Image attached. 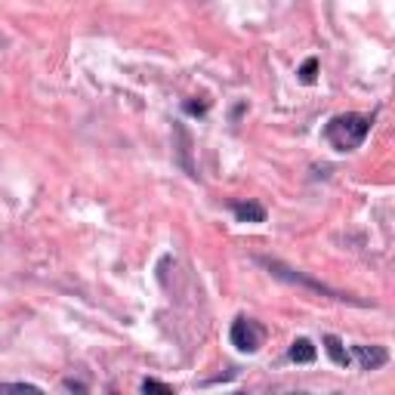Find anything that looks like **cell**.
Wrapping results in <instances>:
<instances>
[{"label": "cell", "mask_w": 395, "mask_h": 395, "mask_svg": "<svg viewBox=\"0 0 395 395\" xmlns=\"http://www.w3.org/2000/svg\"><path fill=\"white\" fill-rule=\"evenodd\" d=\"M368 133H371V118L355 115V111L331 118L324 127V139L337 148V152H352V148H359L364 139H368Z\"/></svg>", "instance_id": "cell-1"}, {"label": "cell", "mask_w": 395, "mask_h": 395, "mask_svg": "<svg viewBox=\"0 0 395 395\" xmlns=\"http://www.w3.org/2000/svg\"><path fill=\"white\" fill-rule=\"evenodd\" d=\"M257 262H260V266H266V269L272 272V275H275V278H281V281H290V284H303V287H309V290H315V294H324V297H334V299H349V303H359V299H352V297H343L340 290L327 287V284H322V281H312V278L299 275V272H294V269H287L284 262H278V260L260 257Z\"/></svg>", "instance_id": "cell-2"}, {"label": "cell", "mask_w": 395, "mask_h": 395, "mask_svg": "<svg viewBox=\"0 0 395 395\" xmlns=\"http://www.w3.org/2000/svg\"><path fill=\"white\" fill-rule=\"evenodd\" d=\"M232 346L238 352H257L260 346H262V327L257 322H250V318H238V322L232 324Z\"/></svg>", "instance_id": "cell-3"}, {"label": "cell", "mask_w": 395, "mask_h": 395, "mask_svg": "<svg viewBox=\"0 0 395 395\" xmlns=\"http://www.w3.org/2000/svg\"><path fill=\"white\" fill-rule=\"evenodd\" d=\"M355 359H359L361 371H377L389 361V352L383 346H355Z\"/></svg>", "instance_id": "cell-4"}, {"label": "cell", "mask_w": 395, "mask_h": 395, "mask_svg": "<svg viewBox=\"0 0 395 395\" xmlns=\"http://www.w3.org/2000/svg\"><path fill=\"white\" fill-rule=\"evenodd\" d=\"M232 213H235V220H238V222H262V220H266V210H262L260 204H253V201H235Z\"/></svg>", "instance_id": "cell-5"}, {"label": "cell", "mask_w": 395, "mask_h": 395, "mask_svg": "<svg viewBox=\"0 0 395 395\" xmlns=\"http://www.w3.org/2000/svg\"><path fill=\"white\" fill-rule=\"evenodd\" d=\"M324 346H327V355H331V359H334V364H340V368H349L352 355L343 349V340H340V337L327 334V337H324Z\"/></svg>", "instance_id": "cell-6"}, {"label": "cell", "mask_w": 395, "mask_h": 395, "mask_svg": "<svg viewBox=\"0 0 395 395\" xmlns=\"http://www.w3.org/2000/svg\"><path fill=\"white\" fill-rule=\"evenodd\" d=\"M315 346L309 343V340H303V337H299V340H294L290 343V359H294L297 364H309V361H315Z\"/></svg>", "instance_id": "cell-7"}, {"label": "cell", "mask_w": 395, "mask_h": 395, "mask_svg": "<svg viewBox=\"0 0 395 395\" xmlns=\"http://www.w3.org/2000/svg\"><path fill=\"white\" fill-rule=\"evenodd\" d=\"M0 392H41L34 383H0Z\"/></svg>", "instance_id": "cell-8"}, {"label": "cell", "mask_w": 395, "mask_h": 395, "mask_svg": "<svg viewBox=\"0 0 395 395\" xmlns=\"http://www.w3.org/2000/svg\"><path fill=\"white\" fill-rule=\"evenodd\" d=\"M315 71H318V59H306L303 68H299V78H303V83H312L315 81Z\"/></svg>", "instance_id": "cell-9"}, {"label": "cell", "mask_w": 395, "mask_h": 395, "mask_svg": "<svg viewBox=\"0 0 395 395\" xmlns=\"http://www.w3.org/2000/svg\"><path fill=\"white\" fill-rule=\"evenodd\" d=\"M143 392H161V395H170L173 389L167 383H158V380H143Z\"/></svg>", "instance_id": "cell-10"}]
</instances>
